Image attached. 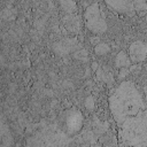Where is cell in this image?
Segmentation results:
<instances>
[{"instance_id": "8fae6325", "label": "cell", "mask_w": 147, "mask_h": 147, "mask_svg": "<svg viewBox=\"0 0 147 147\" xmlns=\"http://www.w3.org/2000/svg\"><path fill=\"white\" fill-rule=\"evenodd\" d=\"M60 6L68 14H72V11L76 9V2L71 1V0H64V1L62 0V1H60Z\"/></svg>"}, {"instance_id": "277c9868", "label": "cell", "mask_w": 147, "mask_h": 147, "mask_svg": "<svg viewBox=\"0 0 147 147\" xmlns=\"http://www.w3.org/2000/svg\"><path fill=\"white\" fill-rule=\"evenodd\" d=\"M84 20L86 28L93 33L100 34L107 31V22L100 9L99 2H93L86 7L84 13Z\"/></svg>"}, {"instance_id": "5bb4252c", "label": "cell", "mask_w": 147, "mask_h": 147, "mask_svg": "<svg viewBox=\"0 0 147 147\" xmlns=\"http://www.w3.org/2000/svg\"><path fill=\"white\" fill-rule=\"evenodd\" d=\"M84 106L87 110H93L94 108V96L93 95H88L86 99H85V102H84Z\"/></svg>"}, {"instance_id": "8992f818", "label": "cell", "mask_w": 147, "mask_h": 147, "mask_svg": "<svg viewBox=\"0 0 147 147\" xmlns=\"http://www.w3.org/2000/svg\"><path fill=\"white\" fill-rule=\"evenodd\" d=\"M80 47V42L78 41V39L76 37L74 38H64V39H61L56 42L53 44V51L57 54V55H68L69 53H74Z\"/></svg>"}, {"instance_id": "5b68a950", "label": "cell", "mask_w": 147, "mask_h": 147, "mask_svg": "<svg viewBox=\"0 0 147 147\" xmlns=\"http://www.w3.org/2000/svg\"><path fill=\"white\" fill-rule=\"evenodd\" d=\"M83 114L78 109L70 108L62 114L60 123L68 133L75 134L83 130Z\"/></svg>"}, {"instance_id": "d6986e66", "label": "cell", "mask_w": 147, "mask_h": 147, "mask_svg": "<svg viewBox=\"0 0 147 147\" xmlns=\"http://www.w3.org/2000/svg\"><path fill=\"white\" fill-rule=\"evenodd\" d=\"M146 99H147V96H146Z\"/></svg>"}, {"instance_id": "ba28073f", "label": "cell", "mask_w": 147, "mask_h": 147, "mask_svg": "<svg viewBox=\"0 0 147 147\" xmlns=\"http://www.w3.org/2000/svg\"><path fill=\"white\" fill-rule=\"evenodd\" d=\"M106 5L113 10L119 13H126L132 15L134 11V1L130 0H107Z\"/></svg>"}, {"instance_id": "6da1fadb", "label": "cell", "mask_w": 147, "mask_h": 147, "mask_svg": "<svg viewBox=\"0 0 147 147\" xmlns=\"http://www.w3.org/2000/svg\"><path fill=\"white\" fill-rule=\"evenodd\" d=\"M26 147H101L98 136L84 129L78 133H68L62 124L52 122L42 124L26 139Z\"/></svg>"}, {"instance_id": "e0dca14e", "label": "cell", "mask_w": 147, "mask_h": 147, "mask_svg": "<svg viewBox=\"0 0 147 147\" xmlns=\"http://www.w3.org/2000/svg\"><path fill=\"white\" fill-rule=\"evenodd\" d=\"M90 41H91V44H93V45H95V46H96L98 44H100V42H101L99 37H91Z\"/></svg>"}, {"instance_id": "7c38bea8", "label": "cell", "mask_w": 147, "mask_h": 147, "mask_svg": "<svg viewBox=\"0 0 147 147\" xmlns=\"http://www.w3.org/2000/svg\"><path fill=\"white\" fill-rule=\"evenodd\" d=\"M109 52H110V46L107 45L106 42H100L94 47V53L96 55H106Z\"/></svg>"}, {"instance_id": "7a4b0ae2", "label": "cell", "mask_w": 147, "mask_h": 147, "mask_svg": "<svg viewBox=\"0 0 147 147\" xmlns=\"http://www.w3.org/2000/svg\"><path fill=\"white\" fill-rule=\"evenodd\" d=\"M109 108L114 119L121 126L126 119L138 116L147 110L141 94L133 83L123 82L111 92L109 96Z\"/></svg>"}, {"instance_id": "2e32d148", "label": "cell", "mask_w": 147, "mask_h": 147, "mask_svg": "<svg viewBox=\"0 0 147 147\" xmlns=\"http://www.w3.org/2000/svg\"><path fill=\"white\" fill-rule=\"evenodd\" d=\"M130 74V69L129 68H121L119 69V74H118V78L123 79L124 77H126Z\"/></svg>"}, {"instance_id": "3957f363", "label": "cell", "mask_w": 147, "mask_h": 147, "mask_svg": "<svg viewBox=\"0 0 147 147\" xmlns=\"http://www.w3.org/2000/svg\"><path fill=\"white\" fill-rule=\"evenodd\" d=\"M123 140L131 147H147V110L121 125Z\"/></svg>"}, {"instance_id": "4fadbf2b", "label": "cell", "mask_w": 147, "mask_h": 147, "mask_svg": "<svg viewBox=\"0 0 147 147\" xmlns=\"http://www.w3.org/2000/svg\"><path fill=\"white\" fill-rule=\"evenodd\" d=\"M72 56H74V59L80 60V61H84V62H86L88 60V53H87V51L85 48H80V49L74 52Z\"/></svg>"}, {"instance_id": "52a82bcc", "label": "cell", "mask_w": 147, "mask_h": 147, "mask_svg": "<svg viewBox=\"0 0 147 147\" xmlns=\"http://www.w3.org/2000/svg\"><path fill=\"white\" fill-rule=\"evenodd\" d=\"M129 56L133 63L142 62L147 57V45L141 40L133 41L129 46Z\"/></svg>"}, {"instance_id": "9a60e30c", "label": "cell", "mask_w": 147, "mask_h": 147, "mask_svg": "<svg viewBox=\"0 0 147 147\" xmlns=\"http://www.w3.org/2000/svg\"><path fill=\"white\" fill-rule=\"evenodd\" d=\"M147 10V2L142 0H134V10Z\"/></svg>"}, {"instance_id": "ac0fdd59", "label": "cell", "mask_w": 147, "mask_h": 147, "mask_svg": "<svg viewBox=\"0 0 147 147\" xmlns=\"http://www.w3.org/2000/svg\"><path fill=\"white\" fill-rule=\"evenodd\" d=\"M91 69H92L93 71H96V70L99 69V65H98V63H96V62H92V64H91Z\"/></svg>"}, {"instance_id": "30bf717a", "label": "cell", "mask_w": 147, "mask_h": 147, "mask_svg": "<svg viewBox=\"0 0 147 147\" xmlns=\"http://www.w3.org/2000/svg\"><path fill=\"white\" fill-rule=\"evenodd\" d=\"M115 64L117 68H130L131 67V60L127 57L126 53L124 51H121L115 59Z\"/></svg>"}, {"instance_id": "9c48e42d", "label": "cell", "mask_w": 147, "mask_h": 147, "mask_svg": "<svg viewBox=\"0 0 147 147\" xmlns=\"http://www.w3.org/2000/svg\"><path fill=\"white\" fill-rule=\"evenodd\" d=\"M63 23L65 24V26L68 28L69 31H71V32H78L79 31L80 21L78 18V16H76L74 14H67L63 17Z\"/></svg>"}]
</instances>
